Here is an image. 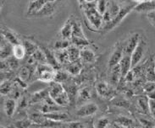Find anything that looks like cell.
<instances>
[{
    "label": "cell",
    "instance_id": "cell-1",
    "mask_svg": "<svg viewBox=\"0 0 155 128\" xmlns=\"http://www.w3.org/2000/svg\"><path fill=\"white\" fill-rule=\"evenodd\" d=\"M48 93L55 103L61 107H66L71 102V99L63 83L55 81L52 82L50 87L48 88Z\"/></svg>",
    "mask_w": 155,
    "mask_h": 128
},
{
    "label": "cell",
    "instance_id": "cell-2",
    "mask_svg": "<svg viewBox=\"0 0 155 128\" xmlns=\"http://www.w3.org/2000/svg\"><path fill=\"white\" fill-rule=\"evenodd\" d=\"M84 14L86 20L94 30L101 29L103 27V15L97 9L94 4H85Z\"/></svg>",
    "mask_w": 155,
    "mask_h": 128
},
{
    "label": "cell",
    "instance_id": "cell-3",
    "mask_svg": "<svg viewBox=\"0 0 155 128\" xmlns=\"http://www.w3.org/2000/svg\"><path fill=\"white\" fill-rule=\"evenodd\" d=\"M55 70L48 63H38L34 71V77L44 83H52L54 81Z\"/></svg>",
    "mask_w": 155,
    "mask_h": 128
},
{
    "label": "cell",
    "instance_id": "cell-4",
    "mask_svg": "<svg viewBox=\"0 0 155 128\" xmlns=\"http://www.w3.org/2000/svg\"><path fill=\"white\" fill-rule=\"evenodd\" d=\"M136 5H137V4H126V5L121 6L120 10L119 11V13L117 14V15L114 17V18H113L109 24H107V25H104V26L103 27L105 32H109L110 30H112L113 29H114L117 25H120V24L121 23V21L123 20H124V19H125L132 10H134Z\"/></svg>",
    "mask_w": 155,
    "mask_h": 128
},
{
    "label": "cell",
    "instance_id": "cell-5",
    "mask_svg": "<svg viewBox=\"0 0 155 128\" xmlns=\"http://www.w3.org/2000/svg\"><path fill=\"white\" fill-rule=\"evenodd\" d=\"M147 42L146 40H144L143 37H141L140 41H139L138 44L137 45V47L135 48L133 52L130 55V58H131V67L132 68L135 67L137 65H138L143 60V56L146 52V49H147Z\"/></svg>",
    "mask_w": 155,
    "mask_h": 128
},
{
    "label": "cell",
    "instance_id": "cell-6",
    "mask_svg": "<svg viewBox=\"0 0 155 128\" xmlns=\"http://www.w3.org/2000/svg\"><path fill=\"white\" fill-rule=\"evenodd\" d=\"M61 1H54L48 2L45 4L42 8L38 10L36 14H34L31 18H44L53 15L59 8V4Z\"/></svg>",
    "mask_w": 155,
    "mask_h": 128
},
{
    "label": "cell",
    "instance_id": "cell-7",
    "mask_svg": "<svg viewBox=\"0 0 155 128\" xmlns=\"http://www.w3.org/2000/svg\"><path fill=\"white\" fill-rule=\"evenodd\" d=\"M98 111V107L95 103L87 102L78 107L76 111V115L80 117H88L93 116Z\"/></svg>",
    "mask_w": 155,
    "mask_h": 128
},
{
    "label": "cell",
    "instance_id": "cell-8",
    "mask_svg": "<svg viewBox=\"0 0 155 128\" xmlns=\"http://www.w3.org/2000/svg\"><path fill=\"white\" fill-rule=\"evenodd\" d=\"M140 39H141V36L138 33H134L133 35H131L130 37L126 40V42L123 44L124 54L131 55V53L133 52V51L138 44Z\"/></svg>",
    "mask_w": 155,
    "mask_h": 128
},
{
    "label": "cell",
    "instance_id": "cell-9",
    "mask_svg": "<svg viewBox=\"0 0 155 128\" xmlns=\"http://www.w3.org/2000/svg\"><path fill=\"white\" fill-rule=\"evenodd\" d=\"M54 1H62V0H31L27 6L26 16L28 18H31L34 14L38 12L44 4L48 2H54Z\"/></svg>",
    "mask_w": 155,
    "mask_h": 128
},
{
    "label": "cell",
    "instance_id": "cell-10",
    "mask_svg": "<svg viewBox=\"0 0 155 128\" xmlns=\"http://www.w3.org/2000/svg\"><path fill=\"white\" fill-rule=\"evenodd\" d=\"M123 55H124V52H123V45L120 44V43H117L115 45V46H114V51L112 52L110 57H109V64H108L109 67L119 64L120 62V60H121L122 57H123Z\"/></svg>",
    "mask_w": 155,
    "mask_h": 128
},
{
    "label": "cell",
    "instance_id": "cell-11",
    "mask_svg": "<svg viewBox=\"0 0 155 128\" xmlns=\"http://www.w3.org/2000/svg\"><path fill=\"white\" fill-rule=\"evenodd\" d=\"M110 68V73H109V83L112 86H116L119 84L120 79H122L121 71L120 65H114V66L109 67Z\"/></svg>",
    "mask_w": 155,
    "mask_h": 128
},
{
    "label": "cell",
    "instance_id": "cell-12",
    "mask_svg": "<svg viewBox=\"0 0 155 128\" xmlns=\"http://www.w3.org/2000/svg\"><path fill=\"white\" fill-rule=\"evenodd\" d=\"M97 93L103 98H109L112 95L113 89L110 83L99 82L96 84Z\"/></svg>",
    "mask_w": 155,
    "mask_h": 128
},
{
    "label": "cell",
    "instance_id": "cell-13",
    "mask_svg": "<svg viewBox=\"0 0 155 128\" xmlns=\"http://www.w3.org/2000/svg\"><path fill=\"white\" fill-rule=\"evenodd\" d=\"M120 67V71H121V76L124 79L126 76V74L131 70L132 67H131V58H130V55H127V54H124L122 57L120 62L119 63Z\"/></svg>",
    "mask_w": 155,
    "mask_h": 128
},
{
    "label": "cell",
    "instance_id": "cell-14",
    "mask_svg": "<svg viewBox=\"0 0 155 128\" xmlns=\"http://www.w3.org/2000/svg\"><path fill=\"white\" fill-rule=\"evenodd\" d=\"M43 116L48 119L59 121V122H65L69 119V116L67 113L60 111H55L49 112V113H42Z\"/></svg>",
    "mask_w": 155,
    "mask_h": 128
},
{
    "label": "cell",
    "instance_id": "cell-15",
    "mask_svg": "<svg viewBox=\"0 0 155 128\" xmlns=\"http://www.w3.org/2000/svg\"><path fill=\"white\" fill-rule=\"evenodd\" d=\"M72 22H73V18H69L61 27L59 34L62 39L71 41L72 37Z\"/></svg>",
    "mask_w": 155,
    "mask_h": 128
},
{
    "label": "cell",
    "instance_id": "cell-16",
    "mask_svg": "<svg viewBox=\"0 0 155 128\" xmlns=\"http://www.w3.org/2000/svg\"><path fill=\"white\" fill-rule=\"evenodd\" d=\"M134 10L138 13H148L155 10V0L143 1L140 4H137L136 5Z\"/></svg>",
    "mask_w": 155,
    "mask_h": 128
},
{
    "label": "cell",
    "instance_id": "cell-17",
    "mask_svg": "<svg viewBox=\"0 0 155 128\" xmlns=\"http://www.w3.org/2000/svg\"><path fill=\"white\" fill-rule=\"evenodd\" d=\"M91 90L90 89L87 87H85L81 89L80 90L77 92V95H76V103L77 105H83V104L87 103L89 99H91Z\"/></svg>",
    "mask_w": 155,
    "mask_h": 128
},
{
    "label": "cell",
    "instance_id": "cell-18",
    "mask_svg": "<svg viewBox=\"0 0 155 128\" xmlns=\"http://www.w3.org/2000/svg\"><path fill=\"white\" fill-rule=\"evenodd\" d=\"M17 110V101L16 99L13 98H8L4 102V112L6 116L8 117H12Z\"/></svg>",
    "mask_w": 155,
    "mask_h": 128
},
{
    "label": "cell",
    "instance_id": "cell-19",
    "mask_svg": "<svg viewBox=\"0 0 155 128\" xmlns=\"http://www.w3.org/2000/svg\"><path fill=\"white\" fill-rule=\"evenodd\" d=\"M48 95H49L48 89H44L37 91L31 95V98L29 99L30 104H38L40 102H43Z\"/></svg>",
    "mask_w": 155,
    "mask_h": 128
},
{
    "label": "cell",
    "instance_id": "cell-20",
    "mask_svg": "<svg viewBox=\"0 0 155 128\" xmlns=\"http://www.w3.org/2000/svg\"><path fill=\"white\" fill-rule=\"evenodd\" d=\"M81 60L85 62H93L95 60V52L88 46L81 48Z\"/></svg>",
    "mask_w": 155,
    "mask_h": 128
},
{
    "label": "cell",
    "instance_id": "cell-21",
    "mask_svg": "<svg viewBox=\"0 0 155 128\" xmlns=\"http://www.w3.org/2000/svg\"><path fill=\"white\" fill-rule=\"evenodd\" d=\"M144 73H145L147 81L155 82V62L153 58H151V60L147 64Z\"/></svg>",
    "mask_w": 155,
    "mask_h": 128
},
{
    "label": "cell",
    "instance_id": "cell-22",
    "mask_svg": "<svg viewBox=\"0 0 155 128\" xmlns=\"http://www.w3.org/2000/svg\"><path fill=\"white\" fill-rule=\"evenodd\" d=\"M81 63L79 61H76V62H70L69 63L66 64V68L65 70L67 71V73L70 75H73V76H76V75L80 74V73L81 72Z\"/></svg>",
    "mask_w": 155,
    "mask_h": 128
},
{
    "label": "cell",
    "instance_id": "cell-23",
    "mask_svg": "<svg viewBox=\"0 0 155 128\" xmlns=\"http://www.w3.org/2000/svg\"><path fill=\"white\" fill-rule=\"evenodd\" d=\"M67 52L70 62H76L81 60V48L71 44L67 48Z\"/></svg>",
    "mask_w": 155,
    "mask_h": 128
},
{
    "label": "cell",
    "instance_id": "cell-24",
    "mask_svg": "<svg viewBox=\"0 0 155 128\" xmlns=\"http://www.w3.org/2000/svg\"><path fill=\"white\" fill-rule=\"evenodd\" d=\"M54 53L56 60L58 61L59 64H67L70 62L67 49L55 50Z\"/></svg>",
    "mask_w": 155,
    "mask_h": 128
},
{
    "label": "cell",
    "instance_id": "cell-25",
    "mask_svg": "<svg viewBox=\"0 0 155 128\" xmlns=\"http://www.w3.org/2000/svg\"><path fill=\"white\" fill-rule=\"evenodd\" d=\"M12 54L16 59L22 60L26 56L25 46L23 45V44H21V43L14 45L12 47Z\"/></svg>",
    "mask_w": 155,
    "mask_h": 128
},
{
    "label": "cell",
    "instance_id": "cell-26",
    "mask_svg": "<svg viewBox=\"0 0 155 128\" xmlns=\"http://www.w3.org/2000/svg\"><path fill=\"white\" fill-rule=\"evenodd\" d=\"M72 37L87 38L81 23L75 19H73V22H72Z\"/></svg>",
    "mask_w": 155,
    "mask_h": 128
},
{
    "label": "cell",
    "instance_id": "cell-27",
    "mask_svg": "<svg viewBox=\"0 0 155 128\" xmlns=\"http://www.w3.org/2000/svg\"><path fill=\"white\" fill-rule=\"evenodd\" d=\"M149 99L147 96L145 97H139L137 99V108L141 113L143 114H150L149 112Z\"/></svg>",
    "mask_w": 155,
    "mask_h": 128
},
{
    "label": "cell",
    "instance_id": "cell-28",
    "mask_svg": "<svg viewBox=\"0 0 155 128\" xmlns=\"http://www.w3.org/2000/svg\"><path fill=\"white\" fill-rule=\"evenodd\" d=\"M13 89H14V83L9 79H7L0 83V95L4 96L9 95L12 92Z\"/></svg>",
    "mask_w": 155,
    "mask_h": 128
},
{
    "label": "cell",
    "instance_id": "cell-29",
    "mask_svg": "<svg viewBox=\"0 0 155 128\" xmlns=\"http://www.w3.org/2000/svg\"><path fill=\"white\" fill-rule=\"evenodd\" d=\"M115 123L117 124L118 126L121 127H130L134 126V120L130 118H128L126 116H119L116 119Z\"/></svg>",
    "mask_w": 155,
    "mask_h": 128
},
{
    "label": "cell",
    "instance_id": "cell-30",
    "mask_svg": "<svg viewBox=\"0 0 155 128\" xmlns=\"http://www.w3.org/2000/svg\"><path fill=\"white\" fill-rule=\"evenodd\" d=\"M3 35H4L5 40H6L9 44H11L12 45H16V44H18V43H20V42H19V39L17 38L16 35H15V33H13L11 30H4V32H3Z\"/></svg>",
    "mask_w": 155,
    "mask_h": 128
},
{
    "label": "cell",
    "instance_id": "cell-31",
    "mask_svg": "<svg viewBox=\"0 0 155 128\" xmlns=\"http://www.w3.org/2000/svg\"><path fill=\"white\" fill-rule=\"evenodd\" d=\"M71 42L72 45H76L79 48H83V47H86L90 45V42L88 41L87 38L71 37Z\"/></svg>",
    "mask_w": 155,
    "mask_h": 128
},
{
    "label": "cell",
    "instance_id": "cell-32",
    "mask_svg": "<svg viewBox=\"0 0 155 128\" xmlns=\"http://www.w3.org/2000/svg\"><path fill=\"white\" fill-rule=\"evenodd\" d=\"M69 73H67V71H62L56 69L55 70V75H54V81L58 82V83H63L64 82L67 81V79H69Z\"/></svg>",
    "mask_w": 155,
    "mask_h": 128
},
{
    "label": "cell",
    "instance_id": "cell-33",
    "mask_svg": "<svg viewBox=\"0 0 155 128\" xmlns=\"http://www.w3.org/2000/svg\"><path fill=\"white\" fill-rule=\"evenodd\" d=\"M23 45L25 46V52L27 56H31L32 54L36 52V50L38 48V45H36L33 42L29 41V40H25L23 42Z\"/></svg>",
    "mask_w": 155,
    "mask_h": 128
},
{
    "label": "cell",
    "instance_id": "cell-34",
    "mask_svg": "<svg viewBox=\"0 0 155 128\" xmlns=\"http://www.w3.org/2000/svg\"><path fill=\"white\" fill-rule=\"evenodd\" d=\"M31 56H32L34 58V59L36 60V62H38V63H48V62H47L45 53H44V52L42 51V48H40V47H38V49L36 50V52H35Z\"/></svg>",
    "mask_w": 155,
    "mask_h": 128
},
{
    "label": "cell",
    "instance_id": "cell-35",
    "mask_svg": "<svg viewBox=\"0 0 155 128\" xmlns=\"http://www.w3.org/2000/svg\"><path fill=\"white\" fill-rule=\"evenodd\" d=\"M31 71L30 69V67L26 66L21 67L19 70V78L24 80L25 82H27L31 78Z\"/></svg>",
    "mask_w": 155,
    "mask_h": 128
},
{
    "label": "cell",
    "instance_id": "cell-36",
    "mask_svg": "<svg viewBox=\"0 0 155 128\" xmlns=\"http://www.w3.org/2000/svg\"><path fill=\"white\" fill-rule=\"evenodd\" d=\"M71 45V42L70 40H64L61 39V41H57L54 44L55 50L67 49L70 45Z\"/></svg>",
    "mask_w": 155,
    "mask_h": 128
},
{
    "label": "cell",
    "instance_id": "cell-37",
    "mask_svg": "<svg viewBox=\"0 0 155 128\" xmlns=\"http://www.w3.org/2000/svg\"><path fill=\"white\" fill-rule=\"evenodd\" d=\"M108 4H109V1L108 0H97V9L99 11V13H100L102 15L107 10V8H108Z\"/></svg>",
    "mask_w": 155,
    "mask_h": 128
},
{
    "label": "cell",
    "instance_id": "cell-38",
    "mask_svg": "<svg viewBox=\"0 0 155 128\" xmlns=\"http://www.w3.org/2000/svg\"><path fill=\"white\" fill-rule=\"evenodd\" d=\"M143 90L146 93V95H148L150 93H153L155 91V82L153 81H147L143 84Z\"/></svg>",
    "mask_w": 155,
    "mask_h": 128
},
{
    "label": "cell",
    "instance_id": "cell-39",
    "mask_svg": "<svg viewBox=\"0 0 155 128\" xmlns=\"http://www.w3.org/2000/svg\"><path fill=\"white\" fill-rule=\"evenodd\" d=\"M109 119L108 118H106V117H102L100 119H98V120H97L96 124L94 125L95 126V127H107V126H109Z\"/></svg>",
    "mask_w": 155,
    "mask_h": 128
},
{
    "label": "cell",
    "instance_id": "cell-40",
    "mask_svg": "<svg viewBox=\"0 0 155 128\" xmlns=\"http://www.w3.org/2000/svg\"><path fill=\"white\" fill-rule=\"evenodd\" d=\"M63 126H68V127L72 128H81L84 127L85 125L82 122H80V121H69L67 123H64Z\"/></svg>",
    "mask_w": 155,
    "mask_h": 128
},
{
    "label": "cell",
    "instance_id": "cell-41",
    "mask_svg": "<svg viewBox=\"0 0 155 128\" xmlns=\"http://www.w3.org/2000/svg\"><path fill=\"white\" fill-rule=\"evenodd\" d=\"M139 121L141 125L144 126V127H153V126H155V124L152 121V120H149L146 119V118H139Z\"/></svg>",
    "mask_w": 155,
    "mask_h": 128
},
{
    "label": "cell",
    "instance_id": "cell-42",
    "mask_svg": "<svg viewBox=\"0 0 155 128\" xmlns=\"http://www.w3.org/2000/svg\"><path fill=\"white\" fill-rule=\"evenodd\" d=\"M18 59L14 57V58H9L8 59V67H9V68H11V69H16L17 67H19V62H18Z\"/></svg>",
    "mask_w": 155,
    "mask_h": 128
},
{
    "label": "cell",
    "instance_id": "cell-43",
    "mask_svg": "<svg viewBox=\"0 0 155 128\" xmlns=\"http://www.w3.org/2000/svg\"><path fill=\"white\" fill-rule=\"evenodd\" d=\"M149 112L155 120V99H149Z\"/></svg>",
    "mask_w": 155,
    "mask_h": 128
},
{
    "label": "cell",
    "instance_id": "cell-44",
    "mask_svg": "<svg viewBox=\"0 0 155 128\" xmlns=\"http://www.w3.org/2000/svg\"><path fill=\"white\" fill-rule=\"evenodd\" d=\"M147 18L149 22L155 27V10L147 13Z\"/></svg>",
    "mask_w": 155,
    "mask_h": 128
},
{
    "label": "cell",
    "instance_id": "cell-45",
    "mask_svg": "<svg viewBox=\"0 0 155 128\" xmlns=\"http://www.w3.org/2000/svg\"><path fill=\"white\" fill-rule=\"evenodd\" d=\"M8 79V74L4 72V71H2L1 73H0V83H2V82H4L5 80H7Z\"/></svg>",
    "mask_w": 155,
    "mask_h": 128
},
{
    "label": "cell",
    "instance_id": "cell-46",
    "mask_svg": "<svg viewBox=\"0 0 155 128\" xmlns=\"http://www.w3.org/2000/svg\"><path fill=\"white\" fill-rule=\"evenodd\" d=\"M85 4H95L97 0H82Z\"/></svg>",
    "mask_w": 155,
    "mask_h": 128
},
{
    "label": "cell",
    "instance_id": "cell-47",
    "mask_svg": "<svg viewBox=\"0 0 155 128\" xmlns=\"http://www.w3.org/2000/svg\"><path fill=\"white\" fill-rule=\"evenodd\" d=\"M136 3H137V4H140V3H142V2H143L144 0H134Z\"/></svg>",
    "mask_w": 155,
    "mask_h": 128
},
{
    "label": "cell",
    "instance_id": "cell-48",
    "mask_svg": "<svg viewBox=\"0 0 155 128\" xmlns=\"http://www.w3.org/2000/svg\"><path fill=\"white\" fill-rule=\"evenodd\" d=\"M144 1H150V0H144Z\"/></svg>",
    "mask_w": 155,
    "mask_h": 128
}]
</instances>
